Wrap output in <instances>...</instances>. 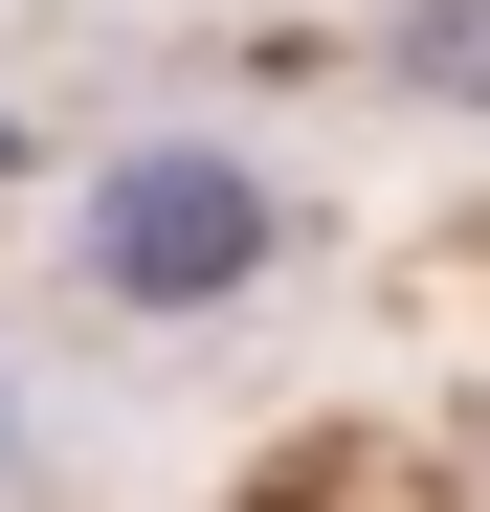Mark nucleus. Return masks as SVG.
<instances>
[{
	"label": "nucleus",
	"instance_id": "f257e3e1",
	"mask_svg": "<svg viewBox=\"0 0 490 512\" xmlns=\"http://www.w3.org/2000/svg\"><path fill=\"white\" fill-rule=\"evenodd\" d=\"M312 268V179L268 134H112L90 179H67V290L134 312V334H223V312H268Z\"/></svg>",
	"mask_w": 490,
	"mask_h": 512
},
{
	"label": "nucleus",
	"instance_id": "f03ea898",
	"mask_svg": "<svg viewBox=\"0 0 490 512\" xmlns=\"http://www.w3.org/2000/svg\"><path fill=\"white\" fill-rule=\"evenodd\" d=\"M45 490V379H23V334H0V512Z\"/></svg>",
	"mask_w": 490,
	"mask_h": 512
},
{
	"label": "nucleus",
	"instance_id": "7ed1b4c3",
	"mask_svg": "<svg viewBox=\"0 0 490 512\" xmlns=\"http://www.w3.org/2000/svg\"><path fill=\"white\" fill-rule=\"evenodd\" d=\"M0 156H23V134H0Z\"/></svg>",
	"mask_w": 490,
	"mask_h": 512
}]
</instances>
